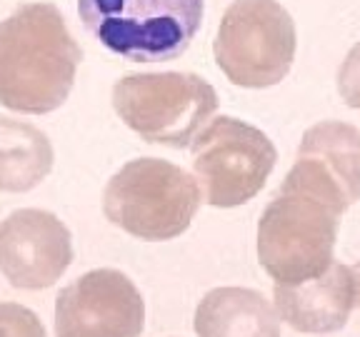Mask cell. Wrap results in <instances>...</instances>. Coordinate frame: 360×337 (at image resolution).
<instances>
[{
    "instance_id": "obj_12",
    "label": "cell",
    "mask_w": 360,
    "mask_h": 337,
    "mask_svg": "<svg viewBox=\"0 0 360 337\" xmlns=\"http://www.w3.org/2000/svg\"><path fill=\"white\" fill-rule=\"evenodd\" d=\"M273 305L248 287H215L195 310L198 337H281Z\"/></svg>"
},
{
    "instance_id": "obj_5",
    "label": "cell",
    "mask_w": 360,
    "mask_h": 337,
    "mask_svg": "<svg viewBox=\"0 0 360 337\" xmlns=\"http://www.w3.org/2000/svg\"><path fill=\"white\" fill-rule=\"evenodd\" d=\"M112 107L143 140L180 150L218 110V93L193 73L125 75L112 88Z\"/></svg>"
},
{
    "instance_id": "obj_3",
    "label": "cell",
    "mask_w": 360,
    "mask_h": 337,
    "mask_svg": "<svg viewBox=\"0 0 360 337\" xmlns=\"http://www.w3.org/2000/svg\"><path fill=\"white\" fill-rule=\"evenodd\" d=\"M200 208V187L178 165L141 157L112 175L103 197L105 218L141 240H173Z\"/></svg>"
},
{
    "instance_id": "obj_10",
    "label": "cell",
    "mask_w": 360,
    "mask_h": 337,
    "mask_svg": "<svg viewBox=\"0 0 360 337\" xmlns=\"http://www.w3.org/2000/svg\"><path fill=\"white\" fill-rule=\"evenodd\" d=\"M73 263V237L45 210H15L0 223V272L13 287L43 290Z\"/></svg>"
},
{
    "instance_id": "obj_1",
    "label": "cell",
    "mask_w": 360,
    "mask_h": 337,
    "mask_svg": "<svg viewBox=\"0 0 360 337\" xmlns=\"http://www.w3.org/2000/svg\"><path fill=\"white\" fill-rule=\"evenodd\" d=\"M83 51L51 3L20 6L0 22V103L43 115L68 100Z\"/></svg>"
},
{
    "instance_id": "obj_9",
    "label": "cell",
    "mask_w": 360,
    "mask_h": 337,
    "mask_svg": "<svg viewBox=\"0 0 360 337\" xmlns=\"http://www.w3.org/2000/svg\"><path fill=\"white\" fill-rule=\"evenodd\" d=\"M283 187L321 197L345 213L360 200V133L340 120L313 125Z\"/></svg>"
},
{
    "instance_id": "obj_14",
    "label": "cell",
    "mask_w": 360,
    "mask_h": 337,
    "mask_svg": "<svg viewBox=\"0 0 360 337\" xmlns=\"http://www.w3.org/2000/svg\"><path fill=\"white\" fill-rule=\"evenodd\" d=\"M0 337H45V327L33 310L0 303Z\"/></svg>"
},
{
    "instance_id": "obj_6",
    "label": "cell",
    "mask_w": 360,
    "mask_h": 337,
    "mask_svg": "<svg viewBox=\"0 0 360 337\" xmlns=\"http://www.w3.org/2000/svg\"><path fill=\"white\" fill-rule=\"evenodd\" d=\"M295 45V22L278 0H233L213 51L231 83L270 88L290 73Z\"/></svg>"
},
{
    "instance_id": "obj_16",
    "label": "cell",
    "mask_w": 360,
    "mask_h": 337,
    "mask_svg": "<svg viewBox=\"0 0 360 337\" xmlns=\"http://www.w3.org/2000/svg\"><path fill=\"white\" fill-rule=\"evenodd\" d=\"M355 275H358V285H360V265L355 267ZM358 305H360V298H358Z\"/></svg>"
},
{
    "instance_id": "obj_15",
    "label": "cell",
    "mask_w": 360,
    "mask_h": 337,
    "mask_svg": "<svg viewBox=\"0 0 360 337\" xmlns=\"http://www.w3.org/2000/svg\"><path fill=\"white\" fill-rule=\"evenodd\" d=\"M338 90L350 107H360V43L353 45V51L348 53V58L340 65Z\"/></svg>"
},
{
    "instance_id": "obj_4",
    "label": "cell",
    "mask_w": 360,
    "mask_h": 337,
    "mask_svg": "<svg viewBox=\"0 0 360 337\" xmlns=\"http://www.w3.org/2000/svg\"><path fill=\"white\" fill-rule=\"evenodd\" d=\"M340 210L308 192L281 187L258 223V258L276 282H303L335 260Z\"/></svg>"
},
{
    "instance_id": "obj_8",
    "label": "cell",
    "mask_w": 360,
    "mask_h": 337,
    "mask_svg": "<svg viewBox=\"0 0 360 337\" xmlns=\"http://www.w3.org/2000/svg\"><path fill=\"white\" fill-rule=\"evenodd\" d=\"M146 303L120 270H90L56 300L58 337H141Z\"/></svg>"
},
{
    "instance_id": "obj_13",
    "label": "cell",
    "mask_w": 360,
    "mask_h": 337,
    "mask_svg": "<svg viewBox=\"0 0 360 337\" xmlns=\"http://www.w3.org/2000/svg\"><path fill=\"white\" fill-rule=\"evenodd\" d=\"M51 168L53 147L45 133L20 120L0 118V190H33Z\"/></svg>"
},
{
    "instance_id": "obj_2",
    "label": "cell",
    "mask_w": 360,
    "mask_h": 337,
    "mask_svg": "<svg viewBox=\"0 0 360 337\" xmlns=\"http://www.w3.org/2000/svg\"><path fill=\"white\" fill-rule=\"evenodd\" d=\"M202 0H78L88 33L133 62L175 60L200 30Z\"/></svg>"
},
{
    "instance_id": "obj_7",
    "label": "cell",
    "mask_w": 360,
    "mask_h": 337,
    "mask_svg": "<svg viewBox=\"0 0 360 337\" xmlns=\"http://www.w3.org/2000/svg\"><path fill=\"white\" fill-rule=\"evenodd\" d=\"M276 160V145L268 135L228 115L215 118L193 140V173L213 208H236L253 200Z\"/></svg>"
},
{
    "instance_id": "obj_11",
    "label": "cell",
    "mask_w": 360,
    "mask_h": 337,
    "mask_svg": "<svg viewBox=\"0 0 360 337\" xmlns=\"http://www.w3.org/2000/svg\"><path fill=\"white\" fill-rule=\"evenodd\" d=\"M360 285L355 270L333 263L326 272L303 282H276L281 320L298 332H338L358 305Z\"/></svg>"
}]
</instances>
